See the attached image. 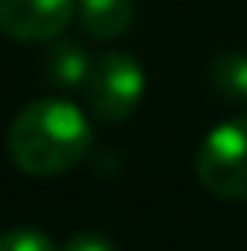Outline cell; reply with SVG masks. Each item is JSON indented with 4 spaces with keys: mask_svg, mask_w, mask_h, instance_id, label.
<instances>
[{
    "mask_svg": "<svg viewBox=\"0 0 247 251\" xmlns=\"http://www.w3.org/2000/svg\"><path fill=\"white\" fill-rule=\"evenodd\" d=\"M91 150V123L68 99H34L7 132V153L27 176H58L78 167Z\"/></svg>",
    "mask_w": 247,
    "mask_h": 251,
    "instance_id": "cell-1",
    "label": "cell"
},
{
    "mask_svg": "<svg viewBox=\"0 0 247 251\" xmlns=\"http://www.w3.org/2000/svg\"><path fill=\"white\" fill-rule=\"evenodd\" d=\"M197 176L213 197L247 201V112L224 119L203 136Z\"/></svg>",
    "mask_w": 247,
    "mask_h": 251,
    "instance_id": "cell-2",
    "label": "cell"
},
{
    "mask_svg": "<svg viewBox=\"0 0 247 251\" xmlns=\"http://www.w3.org/2000/svg\"><path fill=\"white\" fill-rule=\"evenodd\" d=\"M142 92H146V72L132 54L112 51V54H102L98 61H91L85 99L102 123H125L139 109Z\"/></svg>",
    "mask_w": 247,
    "mask_h": 251,
    "instance_id": "cell-3",
    "label": "cell"
},
{
    "mask_svg": "<svg viewBox=\"0 0 247 251\" xmlns=\"http://www.w3.org/2000/svg\"><path fill=\"white\" fill-rule=\"evenodd\" d=\"M78 14V0H0V31L14 41L41 44L58 38Z\"/></svg>",
    "mask_w": 247,
    "mask_h": 251,
    "instance_id": "cell-4",
    "label": "cell"
},
{
    "mask_svg": "<svg viewBox=\"0 0 247 251\" xmlns=\"http://www.w3.org/2000/svg\"><path fill=\"white\" fill-rule=\"evenodd\" d=\"M75 17L91 38H122L132 24V0H78Z\"/></svg>",
    "mask_w": 247,
    "mask_h": 251,
    "instance_id": "cell-5",
    "label": "cell"
},
{
    "mask_svg": "<svg viewBox=\"0 0 247 251\" xmlns=\"http://www.w3.org/2000/svg\"><path fill=\"white\" fill-rule=\"evenodd\" d=\"M44 75L58 88H65V92L85 88L88 75H91V58L85 54L78 44H54L44 54Z\"/></svg>",
    "mask_w": 247,
    "mask_h": 251,
    "instance_id": "cell-6",
    "label": "cell"
},
{
    "mask_svg": "<svg viewBox=\"0 0 247 251\" xmlns=\"http://www.w3.org/2000/svg\"><path fill=\"white\" fill-rule=\"evenodd\" d=\"M210 78L227 102H247V54L244 51L220 54L210 68Z\"/></svg>",
    "mask_w": 247,
    "mask_h": 251,
    "instance_id": "cell-7",
    "label": "cell"
},
{
    "mask_svg": "<svg viewBox=\"0 0 247 251\" xmlns=\"http://www.w3.org/2000/svg\"><path fill=\"white\" fill-rule=\"evenodd\" d=\"M0 251H58V248L38 227H10L0 234Z\"/></svg>",
    "mask_w": 247,
    "mask_h": 251,
    "instance_id": "cell-8",
    "label": "cell"
},
{
    "mask_svg": "<svg viewBox=\"0 0 247 251\" xmlns=\"http://www.w3.org/2000/svg\"><path fill=\"white\" fill-rule=\"evenodd\" d=\"M61 251H115V245L105 234H98V231H82V234L68 238V245Z\"/></svg>",
    "mask_w": 247,
    "mask_h": 251,
    "instance_id": "cell-9",
    "label": "cell"
}]
</instances>
